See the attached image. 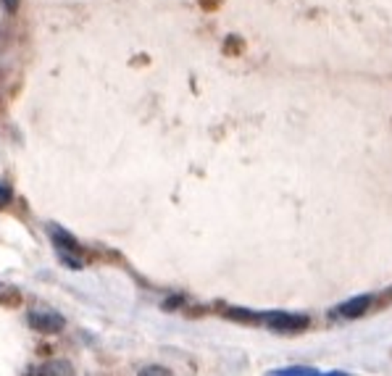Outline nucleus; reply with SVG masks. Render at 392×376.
Masks as SVG:
<instances>
[{
  "label": "nucleus",
  "mask_w": 392,
  "mask_h": 376,
  "mask_svg": "<svg viewBox=\"0 0 392 376\" xmlns=\"http://www.w3.org/2000/svg\"><path fill=\"white\" fill-rule=\"evenodd\" d=\"M48 232H51V240H53V245L58 247V253H61V261H66L69 266H82L79 261H71V255H82V245H79L77 240L66 232V229L61 227H48Z\"/></svg>",
  "instance_id": "obj_1"
},
{
  "label": "nucleus",
  "mask_w": 392,
  "mask_h": 376,
  "mask_svg": "<svg viewBox=\"0 0 392 376\" xmlns=\"http://www.w3.org/2000/svg\"><path fill=\"white\" fill-rule=\"evenodd\" d=\"M266 324L274 329V332H285V334H292V332H300L308 326V316L303 313H263Z\"/></svg>",
  "instance_id": "obj_2"
},
{
  "label": "nucleus",
  "mask_w": 392,
  "mask_h": 376,
  "mask_svg": "<svg viewBox=\"0 0 392 376\" xmlns=\"http://www.w3.org/2000/svg\"><path fill=\"white\" fill-rule=\"evenodd\" d=\"M29 326L43 334H58L63 329V318L53 311H29Z\"/></svg>",
  "instance_id": "obj_3"
},
{
  "label": "nucleus",
  "mask_w": 392,
  "mask_h": 376,
  "mask_svg": "<svg viewBox=\"0 0 392 376\" xmlns=\"http://www.w3.org/2000/svg\"><path fill=\"white\" fill-rule=\"evenodd\" d=\"M371 306V295H358V298H350L348 303H342L337 308V316L340 318H358V316H364Z\"/></svg>",
  "instance_id": "obj_4"
},
{
  "label": "nucleus",
  "mask_w": 392,
  "mask_h": 376,
  "mask_svg": "<svg viewBox=\"0 0 392 376\" xmlns=\"http://www.w3.org/2000/svg\"><path fill=\"white\" fill-rule=\"evenodd\" d=\"M274 374L279 376H303V374H319L316 368H308V366H290V368H279V371H274Z\"/></svg>",
  "instance_id": "obj_5"
},
{
  "label": "nucleus",
  "mask_w": 392,
  "mask_h": 376,
  "mask_svg": "<svg viewBox=\"0 0 392 376\" xmlns=\"http://www.w3.org/2000/svg\"><path fill=\"white\" fill-rule=\"evenodd\" d=\"M11 198H14V193H11V187L6 182H0V208H6L11 203Z\"/></svg>",
  "instance_id": "obj_6"
},
{
  "label": "nucleus",
  "mask_w": 392,
  "mask_h": 376,
  "mask_svg": "<svg viewBox=\"0 0 392 376\" xmlns=\"http://www.w3.org/2000/svg\"><path fill=\"white\" fill-rule=\"evenodd\" d=\"M3 3V9L9 11V14H16V9H18V0H0Z\"/></svg>",
  "instance_id": "obj_7"
},
{
  "label": "nucleus",
  "mask_w": 392,
  "mask_h": 376,
  "mask_svg": "<svg viewBox=\"0 0 392 376\" xmlns=\"http://www.w3.org/2000/svg\"><path fill=\"white\" fill-rule=\"evenodd\" d=\"M142 374H166V368H145Z\"/></svg>",
  "instance_id": "obj_8"
}]
</instances>
